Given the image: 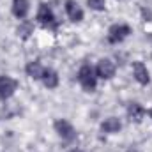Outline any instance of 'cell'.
Segmentation results:
<instances>
[{
	"label": "cell",
	"instance_id": "1",
	"mask_svg": "<svg viewBox=\"0 0 152 152\" xmlns=\"http://www.w3.org/2000/svg\"><path fill=\"white\" fill-rule=\"evenodd\" d=\"M78 81H80V85H81L87 92H94V90H96L97 76H96L94 69H92L88 64H85V66L80 67V71H78Z\"/></svg>",
	"mask_w": 152,
	"mask_h": 152
},
{
	"label": "cell",
	"instance_id": "2",
	"mask_svg": "<svg viewBox=\"0 0 152 152\" xmlns=\"http://www.w3.org/2000/svg\"><path fill=\"white\" fill-rule=\"evenodd\" d=\"M129 34H131V28H129L127 25H113V27L108 30V41L113 42V44H117V42L124 41Z\"/></svg>",
	"mask_w": 152,
	"mask_h": 152
},
{
	"label": "cell",
	"instance_id": "3",
	"mask_svg": "<svg viewBox=\"0 0 152 152\" xmlns=\"http://www.w3.org/2000/svg\"><path fill=\"white\" fill-rule=\"evenodd\" d=\"M37 20H39V23H42L44 27H57L53 11L46 4H41V7H39V11H37Z\"/></svg>",
	"mask_w": 152,
	"mask_h": 152
},
{
	"label": "cell",
	"instance_id": "4",
	"mask_svg": "<svg viewBox=\"0 0 152 152\" xmlns=\"http://www.w3.org/2000/svg\"><path fill=\"white\" fill-rule=\"evenodd\" d=\"M18 83L16 80H12L11 76H0V97L2 99H7L14 94Z\"/></svg>",
	"mask_w": 152,
	"mask_h": 152
},
{
	"label": "cell",
	"instance_id": "5",
	"mask_svg": "<svg viewBox=\"0 0 152 152\" xmlns=\"http://www.w3.org/2000/svg\"><path fill=\"white\" fill-rule=\"evenodd\" d=\"M55 131L58 133V136H60V138H64V140H67V142L75 140V136H76L73 126H71L67 120H62V118L55 122Z\"/></svg>",
	"mask_w": 152,
	"mask_h": 152
},
{
	"label": "cell",
	"instance_id": "6",
	"mask_svg": "<svg viewBox=\"0 0 152 152\" xmlns=\"http://www.w3.org/2000/svg\"><path fill=\"white\" fill-rule=\"evenodd\" d=\"M96 75L99 76V78H103V80H108V78H112L115 75V64L112 60H108V58H103V60H99V64H97V69H96Z\"/></svg>",
	"mask_w": 152,
	"mask_h": 152
},
{
	"label": "cell",
	"instance_id": "7",
	"mask_svg": "<svg viewBox=\"0 0 152 152\" xmlns=\"http://www.w3.org/2000/svg\"><path fill=\"white\" fill-rule=\"evenodd\" d=\"M66 11H67V16L71 21H81L83 20V11L76 0H66Z\"/></svg>",
	"mask_w": 152,
	"mask_h": 152
},
{
	"label": "cell",
	"instance_id": "8",
	"mask_svg": "<svg viewBox=\"0 0 152 152\" xmlns=\"http://www.w3.org/2000/svg\"><path fill=\"white\" fill-rule=\"evenodd\" d=\"M133 75L136 78V81L142 83V85H147V83L151 81L149 71H147V67H145L142 62H134V64H133Z\"/></svg>",
	"mask_w": 152,
	"mask_h": 152
},
{
	"label": "cell",
	"instance_id": "9",
	"mask_svg": "<svg viewBox=\"0 0 152 152\" xmlns=\"http://www.w3.org/2000/svg\"><path fill=\"white\" fill-rule=\"evenodd\" d=\"M12 12L16 18H25L28 14V0H12Z\"/></svg>",
	"mask_w": 152,
	"mask_h": 152
},
{
	"label": "cell",
	"instance_id": "10",
	"mask_svg": "<svg viewBox=\"0 0 152 152\" xmlns=\"http://www.w3.org/2000/svg\"><path fill=\"white\" fill-rule=\"evenodd\" d=\"M41 80H42L44 87H48V88H55V87L58 85V75H57L53 69H44Z\"/></svg>",
	"mask_w": 152,
	"mask_h": 152
},
{
	"label": "cell",
	"instance_id": "11",
	"mask_svg": "<svg viewBox=\"0 0 152 152\" xmlns=\"http://www.w3.org/2000/svg\"><path fill=\"white\" fill-rule=\"evenodd\" d=\"M120 127H122V124H120V120H118V118H115V117L106 118V120L101 124V129H103L104 133H118V131H120Z\"/></svg>",
	"mask_w": 152,
	"mask_h": 152
},
{
	"label": "cell",
	"instance_id": "12",
	"mask_svg": "<svg viewBox=\"0 0 152 152\" xmlns=\"http://www.w3.org/2000/svg\"><path fill=\"white\" fill-rule=\"evenodd\" d=\"M143 113H145V110H143L138 103H131L129 108H127V115H129V118L134 120V122H140L142 117H143Z\"/></svg>",
	"mask_w": 152,
	"mask_h": 152
},
{
	"label": "cell",
	"instance_id": "13",
	"mask_svg": "<svg viewBox=\"0 0 152 152\" xmlns=\"http://www.w3.org/2000/svg\"><path fill=\"white\" fill-rule=\"evenodd\" d=\"M42 73H44V69H42V66L39 62H28L27 64V75L30 76V78L41 80L42 78Z\"/></svg>",
	"mask_w": 152,
	"mask_h": 152
},
{
	"label": "cell",
	"instance_id": "14",
	"mask_svg": "<svg viewBox=\"0 0 152 152\" xmlns=\"http://www.w3.org/2000/svg\"><path fill=\"white\" fill-rule=\"evenodd\" d=\"M104 2H106V0H87L88 7L94 9V11H103V9H104Z\"/></svg>",
	"mask_w": 152,
	"mask_h": 152
},
{
	"label": "cell",
	"instance_id": "15",
	"mask_svg": "<svg viewBox=\"0 0 152 152\" xmlns=\"http://www.w3.org/2000/svg\"><path fill=\"white\" fill-rule=\"evenodd\" d=\"M30 30H32V27H30V25H25V27H21V28H18V32H20V34H21L23 37H27Z\"/></svg>",
	"mask_w": 152,
	"mask_h": 152
},
{
	"label": "cell",
	"instance_id": "16",
	"mask_svg": "<svg viewBox=\"0 0 152 152\" xmlns=\"http://www.w3.org/2000/svg\"><path fill=\"white\" fill-rule=\"evenodd\" d=\"M149 115H151V117H152V110H151V112H149Z\"/></svg>",
	"mask_w": 152,
	"mask_h": 152
},
{
	"label": "cell",
	"instance_id": "17",
	"mask_svg": "<svg viewBox=\"0 0 152 152\" xmlns=\"http://www.w3.org/2000/svg\"><path fill=\"white\" fill-rule=\"evenodd\" d=\"M71 152H81V151H71Z\"/></svg>",
	"mask_w": 152,
	"mask_h": 152
}]
</instances>
